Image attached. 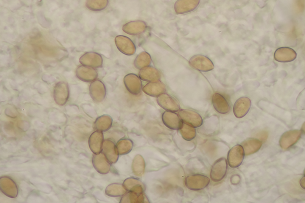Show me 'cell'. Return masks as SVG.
I'll return each mask as SVG.
<instances>
[{"mask_svg":"<svg viewBox=\"0 0 305 203\" xmlns=\"http://www.w3.org/2000/svg\"><path fill=\"white\" fill-rule=\"evenodd\" d=\"M189 63L192 68L201 71H208L214 68L212 61L207 57L201 54L192 56L190 59Z\"/></svg>","mask_w":305,"mask_h":203,"instance_id":"obj_1","label":"cell"},{"mask_svg":"<svg viewBox=\"0 0 305 203\" xmlns=\"http://www.w3.org/2000/svg\"><path fill=\"white\" fill-rule=\"evenodd\" d=\"M210 179L204 175L197 174L191 175L186 179V186L189 189L198 190L203 189L209 184Z\"/></svg>","mask_w":305,"mask_h":203,"instance_id":"obj_2","label":"cell"},{"mask_svg":"<svg viewBox=\"0 0 305 203\" xmlns=\"http://www.w3.org/2000/svg\"><path fill=\"white\" fill-rule=\"evenodd\" d=\"M228 168L227 162L224 157L217 160L213 164L210 172V177L215 182L221 181L225 177Z\"/></svg>","mask_w":305,"mask_h":203,"instance_id":"obj_3","label":"cell"},{"mask_svg":"<svg viewBox=\"0 0 305 203\" xmlns=\"http://www.w3.org/2000/svg\"><path fill=\"white\" fill-rule=\"evenodd\" d=\"M244 156V152L241 145H236L229 151L227 156L228 162L231 168H235L242 163Z\"/></svg>","mask_w":305,"mask_h":203,"instance_id":"obj_4","label":"cell"},{"mask_svg":"<svg viewBox=\"0 0 305 203\" xmlns=\"http://www.w3.org/2000/svg\"><path fill=\"white\" fill-rule=\"evenodd\" d=\"M301 135L300 130H292L284 132L281 136L279 144L283 149H286L294 144L299 140Z\"/></svg>","mask_w":305,"mask_h":203,"instance_id":"obj_5","label":"cell"},{"mask_svg":"<svg viewBox=\"0 0 305 203\" xmlns=\"http://www.w3.org/2000/svg\"><path fill=\"white\" fill-rule=\"evenodd\" d=\"M297 53L292 49L287 47H282L277 49L275 51V60L281 63H287L293 61L296 58Z\"/></svg>","mask_w":305,"mask_h":203,"instance_id":"obj_6","label":"cell"},{"mask_svg":"<svg viewBox=\"0 0 305 203\" xmlns=\"http://www.w3.org/2000/svg\"><path fill=\"white\" fill-rule=\"evenodd\" d=\"M251 101L248 98L242 97L238 99L235 103L233 111L235 116L240 118L248 113L251 106Z\"/></svg>","mask_w":305,"mask_h":203,"instance_id":"obj_7","label":"cell"},{"mask_svg":"<svg viewBox=\"0 0 305 203\" xmlns=\"http://www.w3.org/2000/svg\"><path fill=\"white\" fill-rule=\"evenodd\" d=\"M116 46L120 51L127 55H131L136 50L135 46L128 37L123 35L116 36L115 39Z\"/></svg>","mask_w":305,"mask_h":203,"instance_id":"obj_8","label":"cell"},{"mask_svg":"<svg viewBox=\"0 0 305 203\" xmlns=\"http://www.w3.org/2000/svg\"><path fill=\"white\" fill-rule=\"evenodd\" d=\"M180 113L187 124L194 128L199 127L202 125V118L197 112L191 110H183L181 111Z\"/></svg>","mask_w":305,"mask_h":203,"instance_id":"obj_9","label":"cell"},{"mask_svg":"<svg viewBox=\"0 0 305 203\" xmlns=\"http://www.w3.org/2000/svg\"><path fill=\"white\" fill-rule=\"evenodd\" d=\"M147 25L141 21H135L128 22L123 25L122 29L126 33L132 35L141 34L146 30Z\"/></svg>","mask_w":305,"mask_h":203,"instance_id":"obj_10","label":"cell"},{"mask_svg":"<svg viewBox=\"0 0 305 203\" xmlns=\"http://www.w3.org/2000/svg\"><path fill=\"white\" fill-rule=\"evenodd\" d=\"M200 3L199 0H179L175 3L174 9L178 14H183L196 9Z\"/></svg>","mask_w":305,"mask_h":203,"instance_id":"obj_11","label":"cell"},{"mask_svg":"<svg viewBox=\"0 0 305 203\" xmlns=\"http://www.w3.org/2000/svg\"><path fill=\"white\" fill-rule=\"evenodd\" d=\"M212 102L214 107L218 113L225 114L230 110L229 105L225 98L221 95L215 93L212 98Z\"/></svg>","mask_w":305,"mask_h":203,"instance_id":"obj_12","label":"cell"},{"mask_svg":"<svg viewBox=\"0 0 305 203\" xmlns=\"http://www.w3.org/2000/svg\"><path fill=\"white\" fill-rule=\"evenodd\" d=\"M262 145L261 141L253 138L247 139L242 143V146L246 155H249L256 152L260 148Z\"/></svg>","mask_w":305,"mask_h":203,"instance_id":"obj_13","label":"cell"},{"mask_svg":"<svg viewBox=\"0 0 305 203\" xmlns=\"http://www.w3.org/2000/svg\"><path fill=\"white\" fill-rule=\"evenodd\" d=\"M80 62L83 64L94 67L99 66L102 64V59L99 54L93 52L85 54L80 59Z\"/></svg>","mask_w":305,"mask_h":203,"instance_id":"obj_14","label":"cell"},{"mask_svg":"<svg viewBox=\"0 0 305 203\" xmlns=\"http://www.w3.org/2000/svg\"><path fill=\"white\" fill-rule=\"evenodd\" d=\"M108 0H87L85 3L86 7L94 11H100L104 9L108 5Z\"/></svg>","mask_w":305,"mask_h":203,"instance_id":"obj_15","label":"cell"},{"mask_svg":"<svg viewBox=\"0 0 305 203\" xmlns=\"http://www.w3.org/2000/svg\"><path fill=\"white\" fill-rule=\"evenodd\" d=\"M150 55L146 52H142L137 57L135 61V65L138 67L141 68L149 65L151 62Z\"/></svg>","mask_w":305,"mask_h":203,"instance_id":"obj_16","label":"cell"},{"mask_svg":"<svg viewBox=\"0 0 305 203\" xmlns=\"http://www.w3.org/2000/svg\"><path fill=\"white\" fill-rule=\"evenodd\" d=\"M196 132L195 128L187 124H185L182 131V135L184 139L191 140L196 136Z\"/></svg>","mask_w":305,"mask_h":203,"instance_id":"obj_17","label":"cell"},{"mask_svg":"<svg viewBox=\"0 0 305 203\" xmlns=\"http://www.w3.org/2000/svg\"><path fill=\"white\" fill-rule=\"evenodd\" d=\"M83 107L84 111L90 116L93 118L97 117V114L92 107L88 104H84L83 105Z\"/></svg>","mask_w":305,"mask_h":203,"instance_id":"obj_18","label":"cell"},{"mask_svg":"<svg viewBox=\"0 0 305 203\" xmlns=\"http://www.w3.org/2000/svg\"><path fill=\"white\" fill-rule=\"evenodd\" d=\"M105 112L110 115L113 120H117L119 116V114L118 111L111 108L107 109Z\"/></svg>","mask_w":305,"mask_h":203,"instance_id":"obj_19","label":"cell"},{"mask_svg":"<svg viewBox=\"0 0 305 203\" xmlns=\"http://www.w3.org/2000/svg\"><path fill=\"white\" fill-rule=\"evenodd\" d=\"M67 110L68 113L70 115L76 114L79 113L78 107L75 105L68 106Z\"/></svg>","mask_w":305,"mask_h":203,"instance_id":"obj_20","label":"cell"},{"mask_svg":"<svg viewBox=\"0 0 305 203\" xmlns=\"http://www.w3.org/2000/svg\"><path fill=\"white\" fill-rule=\"evenodd\" d=\"M256 136L262 141L264 142L267 138L268 133L267 131H262L258 133Z\"/></svg>","mask_w":305,"mask_h":203,"instance_id":"obj_21","label":"cell"},{"mask_svg":"<svg viewBox=\"0 0 305 203\" xmlns=\"http://www.w3.org/2000/svg\"><path fill=\"white\" fill-rule=\"evenodd\" d=\"M41 1H39V3L38 4V6H41L42 5V4H43V2Z\"/></svg>","mask_w":305,"mask_h":203,"instance_id":"obj_22","label":"cell"}]
</instances>
